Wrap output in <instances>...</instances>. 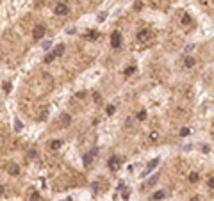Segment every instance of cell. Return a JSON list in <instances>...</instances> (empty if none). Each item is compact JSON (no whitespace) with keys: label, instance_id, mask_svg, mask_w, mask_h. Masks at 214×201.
Segmentation results:
<instances>
[{"label":"cell","instance_id":"cell-13","mask_svg":"<svg viewBox=\"0 0 214 201\" xmlns=\"http://www.w3.org/2000/svg\"><path fill=\"white\" fill-rule=\"evenodd\" d=\"M180 137H187L189 134H191V128H187V126H184V128H180Z\"/></svg>","mask_w":214,"mask_h":201},{"label":"cell","instance_id":"cell-10","mask_svg":"<svg viewBox=\"0 0 214 201\" xmlns=\"http://www.w3.org/2000/svg\"><path fill=\"white\" fill-rule=\"evenodd\" d=\"M61 146H63V141H59V139H55V141H52V142L48 144V148H50V150H59Z\"/></svg>","mask_w":214,"mask_h":201},{"label":"cell","instance_id":"cell-3","mask_svg":"<svg viewBox=\"0 0 214 201\" xmlns=\"http://www.w3.org/2000/svg\"><path fill=\"white\" fill-rule=\"evenodd\" d=\"M111 46L113 48H120L121 46V34L118 32V30H114L113 36H111Z\"/></svg>","mask_w":214,"mask_h":201},{"label":"cell","instance_id":"cell-34","mask_svg":"<svg viewBox=\"0 0 214 201\" xmlns=\"http://www.w3.org/2000/svg\"><path fill=\"white\" fill-rule=\"evenodd\" d=\"M2 194H4V187H2V185H0V196H2Z\"/></svg>","mask_w":214,"mask_h":201},{"label":"cell","instance_id":"cell-32","mask_svg":"<svg viewBox=\"0 0 214 201\" xmlns=\"http://www.w3.org/2000/svg\"><path fill=\"white\" fill-rule=\"evenodd\" d=\"M123 187H125V182H123V180H121V182L118 183V189H123Z\"/></svg>","mask_w":214,"mask_h":201},{"label":"cell","instance_id":"cell-20","mask_svg":"<svg viewBox=\"0 0 214 201\" xmlns=\"http://www.w3.org/2000/svg\"><path fill=\"white\" fill-rule=\"evenodd\" d=\"M207 187H211V189H214V174H211V178L207 180Z\"/></svg>","mask_w":214,"mask_h":201},{"label":"cell","instance_id":"cell-1","mask_svg":"<svg viewBox=\"0 0 214 201\" xmlns=\"http://www.w3.org/2000/svg\"><path fill=\"white\" fill-rule=\"evenodd\" d=\"M120 166H121V157H118V155L111 157L109 160H107V167L111 169V171H118Z\"/></svg>","mask_w":214,"mask_h":201},{"label":"cell","instance_id":"cell-21","mask_svg":"<svg viewBox=\"0 0 214 201\" xmlns=\"http://www.w3.org/2000/svg\"><path fill=\"white\" fill-rule=\"evenodd\" d=\"M105 18H107V13H100V14H98V18H96V20H98V22H100V23H102V22H105Z\"/></svg>","mask_w":214,"mask_h":201},{"label":"cell","instance_id":"cell-9","mask_svg":"<svg viewBox=\"0 0 214 201\" xmlns=\"http://www.w3.org/2000/svg\"><path fill=\"white\" fill-rule=\"evenodd\" d=\"M52 54H54L55 57H59V55H63V54H64V45H57V46L54 48V52H52Z\"/></svg>","mask_w":214,"mask_h":201},{"label":"cell","instance_id":"cell-27","mask_svg":"<svg viewBox=\"0 0 214 201\" xmlns=\"http://www.w3.org/2000/svg\"><path fill=\"white\" fill-rule=\"evenodd\" d=\"M41 46H43V50H48L50 46H52V41H45V43H43Z\"/></svg>","mask_w":214,"mask_h":201},{"label":"cell","instance_id":"cell-14","mask_svg":"<svg viewBox=\"0 0 214 201\" xmlns=\"http://www.w3.org/2000/svg\"><path fill=\"white\" fill-rule=\"evenodd\" d=\"M70 116L68 114H61V123H63V125H70Z\"/></svg>","mask_w":214,"mask_h":201},{"label":"cell","instance_id":"cell-26","mask_svg":"<svg viewBox=\"0 0 214 201\" xmlns=\"http://www.w3.org/2000/svg\"><path fill=\"white\" fill-rule=\"evenodd\" d=\"M134 71H136V68H134V66H130V68H127V69H125V75H132Z\"/></svg>","mask_w":214,"mask_h":201},{"label":"cell","instance_id":"cell-2","mask_svg":"<svg viewBox=\"0 0 214 201\" xmlns=\"http://www.w3.org/2000/svg\"><path fill=\"white\" fill-rule=\"evenodd\" d=\"M159 162H161V158H159V157H157V158H154L152 162H148V166L145 167V171L141 173V176H143V178H145V176H148V174H150V173H152V171H154V169L159 166Z\"/></svg>","mask_w":214,"mask_h":201},{"label":"cell","instance_id":"cell-17","mask_svg":"<svg viewBox=\"0 0 214 201\" xmlns=\"http://www.w3.org/2000/svg\"><path fill=\"white\" fill-rule=\"evenodd\" d=\"M189 182H191V183L198 182V173H191V174H189Z\"/></svg>","mask_w":214,"mask_h":201},{"label":"cell","instance_id":"cell-16","mask_svg":"<svg viewBox=\"0 0 214 201\" xmlns=\"http://www.w3.org/2000/svg\"><path fill=\"white\" fill-rule=\"evenodd\" d=\"M136 118H137L139 121H143V119H145V118H146V110H139V112H137V116H136Z\"/></svg>","mask_w":214,"mask_h":201},{"label":"cell","instance_id":"cell-25","mask_svg":"<svg viewBox=\"0 0 214 201\" xmlns=\"http://www.w3.org/2000/svg\"><path fill=\"white\" fill-rule=\"evenodd\" d=\"M114 110H116L114 105H109V107H107V114H109V116H111V114H114Z\"/></svg>","mask_w":214,"mask_h":201},{"label":"cell","instance_id":"cell-5","mask_svg":"<svg viewBox=\"0 0 214 201\" xmlns=\"http://www.w3.org/2000/svg\"><path fill=\"white\" fill-rule=\"evenodd\" d=\"M136 39L139 41V43H145V41H148V39H150V30H146V29L139 30L137 36H136Z\"/></svg>","mask_w":214,"mask_h":201},{"label":"cell","instance_id":"cell-11","mask_svg":"<svg viewBox=\"0 0 214 201\" xmlns=\"http://www.w3.org/2000/svg\"><path fill=\"white\" fill-rule=\"evenodd\" d=\"M180 23H182V25H189V23H191V16H189V14H184V16L180 18Z\"/></svg>","mask_w":214,"mask_h":201},{"label":"cell","instance_id":"cell-6","mask_svg":"<svg viewBox=\"0 0 214 201\" xmlns=\"http://www.w3.org/2000/svg\"><path fill=\"white\" fill-rule=\"evenodd\" d=\"M45 32H46V30H45L43 25H36L34 30H32V36H34V39H41L45 36Z\"/></svg>","mask_w":214,"mask_h":201},{"label":"cell","instance_id":"cell-23","mask_svg":"<svg viewBox=\"0 0 214 201\" xmlns=\"http://www.w3.org/2000/svg\"><path fill=\"white\" fill-rule=\"evenodd\" d=\"M157 139H159V134H157V132L154 130V132L150 134V141H157Z\"/></svg>","mask_w":214,"mask_h":201},{"label":"cell","instance_id":"cell-15","mask_svg":"<svg viewBox=\"0 0 214 201\" xmlns=\"http://www.w3.org/2000/svg\"><path fill=\"white\" fill-rule=\"evenodd\" d=\"M9 171H11V174H18L20 169H18V166H16V164H9Z\"/></svg>","mask_w":214,"mask_h":201},{"label":"cell","instance_id":"cell-31","mask_svg":"<svg viewBox=\"0 0 214 201\" xmlns=\"http://www.w3.org/2000/svg\"><path fill=\"white\" fill-rule=\"evenodd\" d=\"M209 150H211L209 146H202V151H203V153H209Z\"/></svg>","mask_w":214,"mask_h":201},{"label":"cell","instance_id":"cell-33","mask_svg":"<svg viewBox=\"0 0 214 201\" xmlns=\"http://www.w3.org/2000/svg\"><path fill=\"white\" fill-rule=\"evenodd\" d=\"M4 142H5V139H4V137H2V135H0V148H2V146H4Z\"/></svg>","mask_w":214,"mask_h":201},{"label":"cell","instance_id":"cell-7","mask_svg":"<svg viewBox=\"0 0 214 201\" xmlns=\"http://www.w3.org/2000/svg\"><path fill=\"white\" fill-rule=\"evenodd\" d=\"M96 153H98V148H93L89 153H86V155H84V166H89L91 160H93V157H95Z\"/></svg>","mask_w":214,"mask_h":201},{"label":"cell","instance_id":"cell-8","mask_svg":"<svg viewBox=\"0 0 214 201\" xmlns=\"http://www.w3.org/2000/svg\"><path fill=\"white\" fill-rule=\"evenodd\" d=\"M184 64H186V68H193V66L196 64V61H195V57H193V55H187L184 59Z\"/></svg>","mask_w":214,"mask_h":201},{"label":"cell","instance_id":"cell-19","mask_svg":"<svg viewBox=\"0 0 214 201\" xmlns=\"http://www.w3.org/2000/svg\"><path fill=\"white\" fill-rule=\"evenodd\" d=\"M55 59V55L52 54V52H50V54H46V57H45V62H52Z\"/></svg>","mask_w":214,"mask_h":201},{"label":"cell","instance_id":"cell-24","mask_svg":"<svg viewBox=\"0 0 214 201\" xmlns=\"http://www.w3.org/2000/svg\"><path fill=\"white\" fill-rule=\"evenodd\" d=\"M14 128H16V130H22V128H23V125L20 123V119H16V121H14Z\"/></svg>","mask_w":214,"mask_h":201},{"label":"cell","instance_id":"cell-4","mask_svg":"<svg viewBox=\"0 0 214 201\" xmlns=\"http://www.w3.org/2000/svg\"><path fill=\"white\" fill-rule=\"evenodd\" d=\"M54 13H55L57 16H64V14L68 13V5H66L64 2H59V4L55 5V9H54Z\"/></svg>","mask_w":214,"mask_h":201},{"label":"cell","instance_id":"cell-30","mask_svg":"<svg viewBox=\"0 0 214 201\" xmlns=\"http://www.w3.org/2000/svg\"><path fill=\"white\" fill-rule=\"evenodd\" d=\"M96 36H98V34H96V32H91V34H88V37H89V39H95V37H96Z\"/></svg>","mask_w":214,"mask_h":201},{"label":"cell","instance_id":"cell-22","mask_svg":"<svg viewBox=\"0 0 214 201\" xmlns=\"http://www.w3.org/2000/svg\"><path fill=\"white\" fill-rule=\"evenodd\" d=\"M2 89H4L5 93H9V91H11V84H9V82H4V84H2Z\"/></svg>","mask_w":214,"mask_h":201},{"label":"cell","instance_id":"cell-29","mask_svg":"<svg viewBox=\"0 0 214 201\" xmlns=\"http://www.w3.org/2000/svg\"><path fill=\"white\" fill-rule=\"evenodd\" d=\"M191 50H195V45H193V43H189V45L186 46V52H191Z\"/></svg>","mask_w":214,"mask_h":201},{"label":"cell","instance_id":"cell-12","mask_svg":"<svg viewBox=\"0 0 214 201\" xmlns=\"http://www.w3.org/2000/svg\"><path fill=\"white\" fill-rule=\"evenodd\" d=\"M157 180H159V174H154L150 180H148V183H146V187H152V185H155L157 183Z\"/></svg>","mask_w":214,"mask_h":201},{"label":"cell","instance_id":"cell-18","mask_svg":"<svg viewBox=\"0 0 214 201\" xmlns=\"http://www.w3.org/2000/svg\"><path fill=\"white\" fill-rule=\"evenodd\" d=\"M162 198H164V190H157L154 194V199H162Z\"/></svg>","mask_w":214,"mask_h":201},{"label":"cell","instance_id":"cell-28","mask_svg":"<svg viewBox=\"0 0 214 201\" xmlns=\"http://www.w3.org/2000/svg\"><path fill=\"white\" fill-rule=\"evenodd\" d=\"M30 199H32V201L39 199V194H38V192H30Z\"/></svg>","mask_w":214,"mask_h":201},{"label":"cell","instance_id":"cell-35","mask_svg":"<svg viewBox=\"0 0 214 201\" xmlns=\"http://www.w3.org/2000/svg\"><path fill=\"white\" fill-rule=\"evenodd\" d=\"M191 201H200V198H193V199H191Z\"/></svg>","mask_w":214,"mask_h":201}]
</instances>
